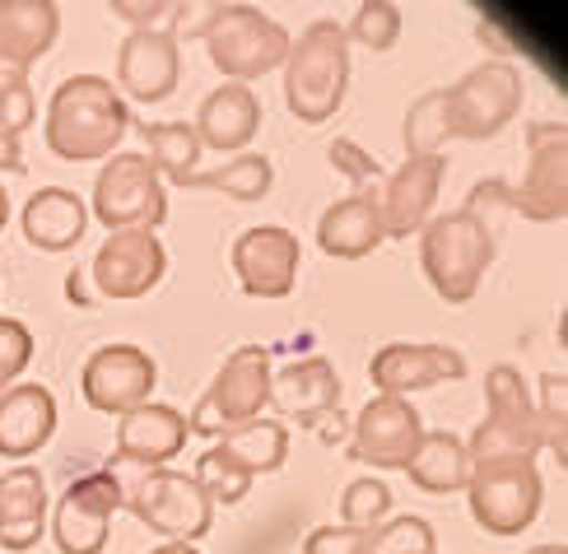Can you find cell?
Instances as JSON below:
<instances>
[{
	"instance_id": "obj_1",
	"label": "cell",
	"mask_w": 568,
	"mask_h": 554,
	"mask_svg": "<svg viewBox=\"0 0 568 554\" xmlns=\"http://www.w3.org/2000/svg\"><path fill=\"white\" fill-rule=\"evenodd\" d=\"M131 127V112L122 103L112 80L103 75H70L57 84L52 103H47V144L65 163H93L112 159Z\"/></svg>"
},
{
	"instance_id": "obj_2",
	"label": "cell",
	"mask_w": 568,
	"mask_h": 554,
	"mask_svg": "<svg viewBox=\"0 0 568 554\" xmlns=\"http://www.w3.org/2000/svg\"><path fill=\"white\" fill-rule=\"evenodd\" d=\"M349 89V38L336 19H317L290 42L284 57V103L298 122L322 127L341 112Z\"/></svg>"
},
{
	"instance_id": "obj_3",
	"label": "cell",
	"mask_w": 568,
	"mask_h": 554,
	"mask_svg": "<svg viewBox=\"0 0 568 554\" xmlns=\"http://www.w3.org/2000/svg\"><path fill=\"white\" fill-rule=\"evenodd\" d=\"M489 261H494V233L476 214V205L453 210V214H434V220L419 229V266L443 303L476 299Z\"/></svg>"
},
{
	"instance_id": "obj_4",
	"label": "cell",
	"mask_w": 568,
	"mask_h": 554,
	"mask_svg": "<svg viewBox=\"0 0 568 554\" xmlns=\"http://www.w3.org/2000/svg\"><path fill=\"white\" fill-rule=\"evenodd\" d=\"M540 485L536 456H489V462H470L466 480V503L489 536H517L527 532L540 513Z\"/></svg>"
},
{
	"instance_id": "obj_5",
	"label": "cell",
	"mask_w": 568,
	"mask_h": 554,
	"mask_svg": "<svg viewBox=\"0 0 568 554\" xmlns=\"http://www.w3.org/2000/svg\"><path fill=\"white\" fill-rule=\"evenodd\" d=\"M290 42H294L290 29L256 6H220V14L205 29V52L229 84L271 75L290 57Z\"/></svg>"
},
{
	"instance_id": "obj_6",
	"label": "cell",
	"mask_w": 568,
	"mask_h": 554,
	"mask_svg": "<svg viewBox=\"0 0 568 554\" xmlns=\"http://www.w3.org/2000/svg\"><path fill=\"white\" fill-rule=\"evenodd\" d=\"M266 405H271V354L262 345H239L224 359L215 382L205 387V396L196 401V411L186 415V433L224 439V433L262 420Z\"/></svg>"
},
{
	"instance_id": "obj_7",
	"label": "cell",
	"mask_w": 568,
	"mask_h": 554,
	"mask_svg": "<svg viewBox=\"0 0 568 554\" xmlns=\"http://www.w3.org/2000/svg\"><path fill=\"white\" fill-rule=\"evenodd\" d=\"M517 112H523V70L513 61H480L453 89H443L447 135L494 140Z\"/></svg>"
},
{
	"instance_id": "obj_8",
	"label": "cell",
	"mask_w": 568,
	"mask_h": 554,
	"mask_svg": "<svg viewBox=\"0 0 568 554\" xmlns=\"http://www.w3.org/2000/svg\"><path fill=\"white\" fill-rule=\"evenodd\" d=\"M89 214L108 233H122V229L154 233L169 220V191H163V178L150 168L145 154H112V159H103L99 178H93Z\"/></svg>"
},
{
	"instance_id": "obj_9",
	"label": "cell",
	"mask_w": 568,
	"mask_h": 554,
	"mask_svg": "<svg viewBox=\"0 0 568 554\" xmlns=\"http://www.w3.org/2000/svg\"><path fill=\"white\" fill-rule=\"evenodd\" d=\"M466 452H470V462H489V456H536L540 452L536 401L513 364H494L485 373V420L476 433H470Z\"/></svg>"
},
{
	"instance_id": "obj_10",
	"label": "cell",
	"mask_w": 568,
	"mask_h": 554,
	"mask_svg": "<svg viewBox=\"0 0 568 554\" xmlns=\"http://www.w3.org/2000/svg\"><path fill=\"white\" fill-rule=\"evenodd\" d=\"M122 503L150 532L178 545H196L210 532V522H215V503L201 494L196 480L182 471H163V466L145 471L131 490H122Z\"/></svg>"
},
{
	"instance_id": "obj_11",
	"label": "cell",
	"mask_w": 568,
	"mask_h": 554,
	"mask_svg": "<svg viewBox=\"0 0 568 554\" xmlns=\"http://www.w3.org/2000/svg\"><path fill=\"white\" fill-rule=\"evenodd\" d=\"M159 382V364L140 345H103L89 354L80 373V392L99 415H131L140 405H150Z\"/></svg>"
},
{
	"instance_id": "obj_12",
	"label": "cell",
	"mask_w": 568,
	"mask_h": 554,
	"mask_svg": "<svg viewBox=\"0 0 568 554\" xmlns=\"http://www.w3.org/2000/svg\"><path fill=\"white\" fill-rule=\"evenodd\" d=\"M169 271V252L150 229H122V233H108L103 248L93 252V289L103 299H145L150 289L163 280Z\"/></svg>"
},
{
	"instance_id": "obj_13",
	"label": "cell",
	"mask_w": 568,
	"mask_h": 554,
	"mask_svg": "<svg viewBox=\"0 0 568 554\" xmlns=\"http://www.w3.org/2000/svg\"><path fill=\"white\" fill-rule=\"evenodd\" d=\"M424 420L410 401L400 396H373L359 420H354V439H349V456L354 462H368L377 471H406V462L415 456L419 439H424Z\"/></svg>"
},
{
	"instance_id": "obj_14",
	"label": "cell",
	"mask_w": 568,
	"mask_h": 554,
	"mask_svg": "<svg viewBox=\"0 0 568 554\" xmlns=\"http://www.w3.org/2000/svg\"><path fill=\"white\" fill-rule=\"evenodd\" d=\"M116 508H122V485H116V475L99 471V475L75 480V485L61 494L57 517H52L57 550L61 554H103Z\"/></svg>"
},
{
	"instance_id": "obj_15",
	"label": "cell",
	"mask_w": 568,
	"mask_h": 554,
	"mask_svg": "<svg viewBox=\"0 0 568 554\" xmlns=\"http://www.w3.org/2000/svg\"><path fill=\"white\" fill-rule=\"evenodd\" d=\"M298 238L280 224L243 229L233 243V275L252 299H290L298 284Z\"/></svg>"
},
{
	"instance_id": "obj_16",
	"label": "cell",
	"mask_w": 568,
	"mask_h": 554,
	"mask_svg": "<svg viewBox=\"0 0 568 554\" xmlns=\"http://www.w3.org/2000/svg\"><path fill=\"white\" fill-rule=\"evenodd\" d=\"M368 377L377 396H400L410 401V392H429L443 382H462L466 377V354L453 345H410V341H392L373 354Z\"/></svg>"
},
{
	"instance_id": "obj_17",
	"label": "cell",
	"mask_w": 568,
	"mask_h": 554,
	"mask_svg": "<svg viewBox=\"0 0 568 554\" xmlns=\"http://www.w3.org/2000/svg\"><path fill=\"white\" fill-rule=\"evenodd\" d=\"M447 178V159L443 154H419L406 159L396 173L377 191V214H383V233L387 238H410L434 220V201L438 187Z\"/></svg>"
},
{
	"instance_id": "obj_18",
	"label": "cell",
	"mask_w": 568,
	"mask_h": 554,
	"mask_svg": "<svg viewBox=\"0 0 568 554\" xmlns=\"http://www.w3.org/2000/svg\"><path fill=\"white\" fill-rule=\"evenodd\" d=\"M182 80V52L169 29H135L116 57V84L135 103H163Z\"/></svg>"
},
{
	"instance_id": "obj_19",
	"label": "cell",
	"mask_w": 568,
	"mask_h": 554,
	"mask_svg": "<svg viewBox=\"0 0 568 554\" xmlns=\"http://www.w3.org/2000/svg\"><path fill=\"white\" fill-rule=\"evenodd\" d=\"M513 205L523 210L527 220H564V210H568V135H564V127L531 131L527 178L517 187Z\"/></svg>"
},
{
	"instance_id": "obj_20",
	"label": "cell",
	"mask_w": 568,
	"mask_h": 554,
	"mask_svg": "<svg viewBox=\"0 0 568 554\" xmlns=\"http://www.w3.org/2000/svg\"><path fill=\"white\" fill-rule=\"evenodd\" d=\"M271 405L298 424H317L322 415H331L341 405V377L331 369V359H294V364L271 373Z\"/></svg>"
},
{
	"instance_id": "obj_21",
	"label": "cell",
	"mask_w": 568,
	"mask_h": 554,
	"mask_svg": "<svg viewBox=\"0 0 568 554\" xmlns=\"http://www.w3.org/2000/svg\"><path fill=\"white\" fill-rule=\"evenodd\" d=\"M182 447H186V415L173 411V405L150 401L116 420V462L159 471L163 462H173Z\"/></svg>"
},
{
	"instance_id": "obj_22",
	"label": "cell",
	"mask_w": 568,
	"mask_h": 554,
	"mask_svg": "<svg viewBox=\"0 0 568 554\" xmlns=\"http://www.w3.org/2000/svg\"><path fill=\"white\" fill-rule=\"evenodd\" d=\"M192 131L201 140V150L247 154V144L262 131V103H256V93L247 84H220L201 103Z\"/></svg>"
},
{
	"instance_id": "obj_23",
	"label": "cell",
	"mask_w": 568,
	"mask_h": 554,
	"mask_svg": "<svg viewBox=\"0 0 568 554\" xmlns=\"http://www.w3.org/2000/svg\"><path fill=\"white\" fill-rule=\"evenodd\" d=\"M383 214H377V191H349L317 220V243L336 261H364L383 248Z\"/></svg>"
},
{
	"instance_id": "obj_24",
	"label": "cell",
	"mask_w": 568,
	"mask_h": 554,
	"mask_svg": "<svg viewBox=\"0 0 568 554\" xmlns=\"http://www.w3.org/2000/svg\"><path fill=\"white\" fill-rule=\"evenodd\" d=\"M57 433V396L42 382H14L0 396V456H33Z\"/></svg>"
},
{
	"instance_id": "obj_25",
	"label": "cell",
	"mask_w": 568,
	"mask_h": 554,
	"mask_svg": "<svg viewBox=\"0 0 568 554\" xmlns=\"http://www.w3.org/2000/svg\"><path fill=\"white\" fill-rule=\"evenodd\" d=\"M47 522V480L38 466H14L0 475V550H33Z\"/></svg>"
},
{
	"instance_id": "obj_26",
	"label": "cell",
	"mask_w": 568,
	"mask_h": 554,
	"mask_svg": "<svg viewBox=\"0 0 568 554\" xmlns=\"http://www.w3.org/2000/svg\"><path fill=\"white\" fill-rule=\"evenodd\" d=\"M19 220H23V238L38 252H70L89 229V205L70 187H42L38 197H29Z\"/></svg>"
},
{
	"instance_id": "obj_27",
	"label": "cell",
	"mask_w": 568,
	"mask_h": 554,
	"mask_svg": "<svg viewBox=\"0 0 568 554\" xmlns=\"http://www.w3.org/2000/svg\"><path fill=\"white\" fill-rule=\"evenodd\" d=\"M61 33V6L52 0H0V61L29 70Z\"/></svg>"
},
{
	"instance_id": "obj_28",
	"label": "cell",
	"mask_w": 568,
	"mask_h": 554,
	"mask_svg": "<svg viewBox=\"0 0 568 554\" xmlns=\"http://www.w3.org/2000/svg\"><path fill=\"white\" fill-rule=\"evenodd\" d=\"M406 475L424 494H457L470 480V452L457 433H424L415 456L406 462Z\"/></svg>"
},
{
	"instance_id": "obj_29",
	"label": "cell",
	"mask_w": 568,
	"mask_h": 554,
	"mask_svg": "<svg viewBox=\"0 0 568 554\" xmlns=\"http://www.w3.org/2000/svg\"><path fill=\"white\" fill-rule=\"evenodd\" d=\"M215 447L224 456H233V462L256 480V475H271V471L284 466V456H290V429H284L280 420H252L243 429L224 433Z\"/></svg>"
},
{
	"instance_id": "obj_30",
	"label": "cell",
	"mask_w": 568,
	"mask_h": 554,
	"mask_svg": "<svg viewBox=\"0 0 568 554\" xmlns=\"http://www.w3.org/2000/svg\"><path fill=\"white\" fill-rule=\"evenodd\" d=\"M140 131H145V140H150V168L154 173L186 187V178H192L196 163H201V140H196L192 122H145Z\"/></svg>"
},
{
	"instance_id": "obj_31",
	"label": "cell",
	"mask_w": 568,
	"mask_h": 554,
	"mask_svg": "<svg viewBox=\"0 0 568 554\" xmlns=\"http://www.w3.org/2000/svg\"><path fill=\"white\" fill-rule=\"evenodd\" d=\"M275 182V168L266 154H233L224 168H210V173H192L186 187L196 191H224L233 201H262Z\"/></svg>"
},
{
	"instance_id": "obj_32",
	"label": "cell",
	"mask_w": 568,
	"mask_h": 554,
	"mask_svg": "<svg viewBox=\"0 0 568 554\" xmlns=\"http://www.w3.org/2000/svg\"><path fill=\"white\" fill-rule=\"evenodd\" d=\"M192 480L201 485V494H205L210 503H224V508H229V503H243V498L252 494V475H247L239 462H233V456H224L220 447H210V452L201 456Z\"/></svg>"
},
{
	"instance_id": "obj_33",
	"label": "cell",
	"mask_w": 568,
	"mask_h": 554,
	"mask_svg": "<svg viewBox=\"0 0 568 554\" xmlns=\"http://www.w3.org/2000/svg\"><path fill=\"white\" fill-rule=\"evenodd\" d=\"M536 420H540V447H550L564 466V456H568V377L564 373L540 377Z\"/></svg>"
},
{
	"instance_id": "obj_34",
	"label": "cell",
	"mask_w": 568,
	"mask_h": 554,
	"mask_svg": "<svg viewBox=\"0 0 568 554\" xmlns=\"http://www.w3.org/2000/svg\"><path fill=\"white\" fill-rule=\"evenodd\" d=\"M33 117H38V103H33V89H29V70L0 61V135L19 140L33 127Z\"/></svg>"
},
{
	"instance_id": "obj_35",
	"label": "cell",
	"mask_w": 568,
	"mask_h": 554,
	"mask_svg": "<svg viewBox=\"0 0 568 554\" xmlns=\"http://www.w3.org/2000/svg\"><path fill=\"white\" fill-rule=\"evenodd\" d=\"M364 554H438V541L424 517H396L387 526H373Z\"/></svg>"
},
{
	"instance_id": "obj_36",
	"label": "cell",
	"mask_w": 568,
	"mask_h": 554,
	"mask_svg": "<svg viewBox=\"0 0 568 554\" xmlns=\"http://www.w3.org/2000/svg\"><path fill=\"white\" fill-rule=\"evenodd\" d=\"M345 38L368 47V52H387V47L400 38V6H392V0H364L349 19Z\"/></svg>"
},
{
	"instance_id": "obj_37",
	"label": "cell",
	"mask_w": 568,
	"mask_h": 554,
	"mask_svg": "<svg viewBox=\"0 0 568 554\" xmlns=\"http://www.w3.org/2000/svg\"><path fill=\"white\" fill-rule=\"evenodd\" d=\"M392 513V490L383 480H354L341 498V526H354V532H373L383 526V517Z\"/></svg>"
},
{
	"instance_id": "obj_38",
	"label": "cell",
	"mask_w": 568,
	"mask_h": 554,
	"mask_svg": "<svg viewBox=\"0 0 568 554\" xmlns=\"http://www.w3.org/2000/svg\"><path fill=\"white\" fill-rule=\"evenodd\" d=\"M447 140V122H443V89L424 93V99L406 112V150L410 159L419 154H438V144Z\"/></svg>"
},
{
	"instance_id": "obj_39",
	"label": "cell",
	"mask_w": 568,
	"mask_h": 554,
	"mask_svg": "<svg viewBox=\"0 0 568 554\" xmlns=\"http://www.w3.org/2000/svg\"><path fill=\"white\" fill-rule=\"evenodd\" d=\"M29 359H33V331L14 318H0V396L19 382V373L29 369Z\"/></svg>"
},
{
	"instance_id": "obj_40",
	"label": "cell",
	"mask_w": 568,
	"mask_h": 554,
	"mask_svg": "<svg viewBox=\"0 0 568 554\" xmlns=\"http://www.w3.org/2000/svg\"><path fill=\"white\" fill-rule=\"evenodd\" d=\"M368 532H354V526H317L313 536L303 541V554H364Z\"/></svg>"
},
{
	"instance_id": "obj_41",
	"label": "cell",
	"mask_w": 568,
	"mask_h": 554,
	"mask_svg": "<svg viewBox=\"0 0 568 554\" xmlns=\"http://www.w3.org/2000/svg\"><path fill=\"white\" fill-rule=\"evenodd\" d=\"M108 10L116 19L135 23V29H163V23H173V14H178L173 0H112Z\"/></svg>"
},
{
	"instance_id": "obj_42",
	"label": "cell",
	"mask_w": 568,
	"mask_h": 554,
	"mask_svg": "<svg viewBox=\"0 0 568 554\" xmlns=\"http://www.w3.org/2000/svg\"><path fill=\"white\" fill-rule=\"evenodd\" d=\"M331 163H336L345 178H354V191H364V182L377 178V163L354 140H336V144H331Z\"/></svg>"
},
{
	"instance_id": "obj_43",
	"label": "cell",
	"mask_w": 568,
	"mask_h": 554,
	"mask_svg": "<svg viewBox=\"0 0 568 554\" xmlns=\"http://www.w3.org/2000/svg\"><path fill=\"white\" fill-rule=\"evenodd\" d=\"M0 173H23V150L10 135H0Z\"/></svg>"
},
{
	"instance_id": "obj_44",
	"label": "cell",
	"mask_w": 568,
	"mask_h": 554,
	"mask_svg": "<svg viewBox=\"0 0 568 554\" xmlns=\"http://www.w3.org/2000/svg\"><path fill=\"white\" fill-rule=\"evenodd\" d=\"M154 554H201V550H196V545H178V541H163V545H159Z\"/></svg>"
},
{
	"instance_id": "obj_45",
	"label": "cell",
	"mask_w": 568,
	"mask_h": 554,
	"mask_svg": "<svg viewBox=\"0 0 568 554\" xmlns=\"http://www.w3.org/2000/svg\"><path fill=\"white\" fill-rule=\"evenodd\" d=\"M527 554H568V545L559 541V545H536V550H527Z\"/></svg>"
},
{
	"instance_id": "obj_46",
	"label": "cell",
	"mask_w": 568,
	"mask_h": 554,
	"mask_svg": "<svg viewBox=\"0 0 568 554\" xmlns=\"http://www.w3.org/2000/svg\"><path fill=\"white\" fill-rule=\"evenodd\" d=\"M6 220H10V197H6V187H0V229H6Z\"/></svg>"
}]
</instances>
